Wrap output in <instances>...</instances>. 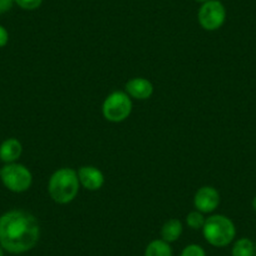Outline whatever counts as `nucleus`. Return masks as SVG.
<instances>
[{
    "label": "nucleus",
    "instance_id": "obj_1",
    "mask_svg": "<svg viewBox=\"0 0 256 256\" xmlns=\"http://www.w3.org/2000/svg\"><path fill=\"white\" fill-rule=\"evenodd\" d=\"M40 238V225L34 215L24 210H10L0 216V246L10 254H24L34 248Z\"/></svg>",
    "mask_w": 256,
    "mask_h": 256
},
{
    "label": "nucleus",
    "instance_id": "obj_2",
    "mask_svg": "<svg viewBox=\"0 0 256 256\" xmlns=\"http://www.w3.org/2000/svg\"><path fill=\"white\" fill-rule=\"evenodd\" d=\"M80 187L77 171L70 167H63L56 170L49 178L48 194L56 204L67 205L77 198Z\"/></svg>",
    "mask_w": 256,
    "mask_h": 256
},
{
    "label": "nucleus",
    "instance_id": "obj_3",
    "mask_svg": "<svg viewBox=\"0 0 256 256\" xmlns=\"http://www.w3.org/2000/svg\"><path fill=\"white\" fill-rule=\"evenodd\" d=\"M205 240L215 248H225L236 236L235 224L225 215H211L206 218L202 228Z\"/></svg>",
    "mask_w": 256,
    "mask_h": 256
},
{
    "label": "nucleus",
    "instance_id": "obj_4",
    "mask_svg": "<svg viewBox=\"0 0 256 256\" xmlns=\"http://www.w3.org/2000/svg\"><path fill=\"white\" fill-rule=\"evenodd\" d=\"M0 180L9 191L22 194L30 188L33 184V174L28 167L14 162L6 164L3 168H0Z\"/></svg>",
    "mask_w": 256,
    "mask_h": 256
},
{
    "label": "nucleus",
    "instance_id": "obj_5",
    "mask_svg": "<svg viewBox=\"0 0 256 256\" xmlns=\"http://www.w3.org/2000/svg\"><path fill=\"white\" fill-rule=\"evenodd\" d=\"M132 112V100L126 92L114 90L106 97L102 104L103 117L112 123L127 120Z\"/></svg>",
    "mask_w": 256,
    "mask_h": 256
},
{
    "label": "nucleus",
    "instance_id": "obj_6",
    "mask_svg": "<svg viewBox=\"0 0 256 256\" xmlns=\"http://www.w3.org/2000/svg\"><path fill=\"white\" fill-rule=\"evenodd\" d=\"M226 20V9L218 0H208L198 10V23L205 30L220 29Z\"/></svg>",
    "mask_w": 256,
    "mask_h": 256
},
{
    "label": "nucleus",
    "instance_id": "obj_7",
    "mask_svg": "<svg viewBox=\"0 0 256 256\" xmlns=\"http://www.w3.org/2000/svg\"><path fill=\"white\" fill-rule=\"evenodd\" d=\"M194 205L202 214H211L220 205V194L212 186H202L196 191Z\"/></svg>",
    "mask_w": 256,
    "mask_h": 256
},
{
    "label": "nucleus",
    "instance_id": "obj_8",
    "mask_svg": "<svg viewBox=\"0 0 256 256\" xmlns=\"http://www.w3.org/2000/svg\"><path fill=\"white\" fill-rule=\"evenodd\" d=\"M80 186L88 191H98L104 184V174L94 166H82L77 171Z\"/></svg>",
    "mask_w": 256,
    "mask_h": 256
},
{
    "label": "nucleus",
    "instance_id": "obj_9",
    "mask_svg": "<svg viewBox=\"0 0 256 256\" xmlns=\"http://www.w3.org/2000/svg\"><path fill=\"white\" fill-rule=\"evenodd\" d=\"M124 92L134 100H146L154 94V84L146 78H132L126 83Z\"/></svg>",
    "mask_w": 256,
    "mask_h": 256
},
{
    "label": "nucleus",
    "instance_id": "obj_10",
    "mask_svg": "<svg viewBox=\"0 0 256 256\" xmlns=\"http://www.w3.org/2000/svg\"><path fill=\"white\" fill-rule=\"evenodd\" d=\"M23 146L16 138H8L0 144V160L4 164H14L20 158Z\"/></svg>",
    "mask_w": 256,
    "mask_h": 256
},
{
    "label": "nucleus",
    "instance_id": "obj_11",
    "mask_svg": "<svg viewBox=\"0 0 256 256\" xmlns=\"http://www.w3.org/2000/svg\"><path fill=\"white\" fill-rule=\"evenodd\" d=\"M184 231V226L182 222L177 218H171V220L166 221L161 228V238L166 242L171 244L178 240Z\"/></svg>",
    "mask_w": 256,
    "mask_h": 256
},
{
    "label": "nucleus",
    "instance_id": "obj_12",
    "mask_svg": "<svg viewBox=\"0 0 256 256\" xmlns=\"http://www.w3.org/2000/svg\"><path fill=\"white\" fill-rule=\"evenodd\" d=\"M144 256H174V251L168 242L162 238H156L146 246Z\"/></svg>",
    "mask_w": 256,
    "mask_h": 256
},
{
    "label": "nucleus",
    "instance_id": "obj_13",
    "mask_svg": "<svg viewBox=\"0 0 256 256\" xmlns=\"http://www.w3.org/2000/svg\"><path fill=\"white\" fill-rule=\"evenodd\" d=\"M231 254H232V256H254V254H255V245L248 238H238L234 244Z\"/></svg>",
    "mask_w": 256,
    "mask_h": 256
},
{
    "label": "nucleus",
    "instance_id": "obj_14",
    "mask_svg": "<svg viewBox=\"0 0 256 256\" xmlns=\"http://www.w3.org/2000/svg\"><path fill=\"white\" fill-rule=\"evenodd\" d=\"M205 221L206 218L204 216L202 212L200 211L195 210V211H191L188 215L186 216V224L192 230H202L204 225H205Z\"/></svg>",
    "mask_w": 256,
    "mask_h": 256
},
{
    "label": "nucleus",
    "instance_id": "obj_15",
    "mask_svg": "<svg viewBox=\"0 0 256 256\" xmlns=\"http://www.w3.org/2000/svg\"><path fill=\"white\" fill-rule=\"evenodd\" d=\"M180 256H206V252L202 246L198 245V244H190V245L184 246Z\"/></svg>",
    "mask_w": 256,
    "mask_h": 256
},
{
    "label": "nucleus",
    "instance_id": "obj_16",
    "mask_svg": "<svg viewBox=\"0 0 256 256\" xmlns=\"http://www.w3.org/2000/svg\"><path fill=\"white\" fill-rule=\"evenodd\" d=\"M14 3L24 10H36L42 6L43 0H14Z\"/></svg>",
    "mask_w": 256,
    "mask_h": 256
},
{
    "label": "nucleus",
    "instance_id": "obj_17",
    "mask_svg": "<svg viewBox=\"0 0 256 256\" xmlns=\"http://www.w3.org/2000/svg\"><path fill=\"white\" fill-rule=\"evenodd\" d=\"M9 42V33L3 26H0V48H3L8 44Z\"/></svg>",
    "mask_w": 256,
    "mask_h": 256
},
{
    "label": "nucleus",
    "instance_id": "obj_18",
    "mask_svg": "<svg viewBox=\"0 0 256 256\" xmlns=\"http://www.w3.org/2000/svg\"><path fill=\"white\" fill-rule=\"evenodd\" d=\"M13 4L14 0H0V14H4L10 10Z\"/></svg>",
    "mask_w": 256,
    "mask_h": 256
},
{
    "label": "nucleus",
    "instance_id": "obj_19",
    "mask_svg": "<svg viewBox=\"0 0 256 256\" xmlns=\"http://www.w3.org/2000/svg\"><path fill=\"white\" fill-rule=\"evenodd\" d=\"M252 208H254V210L256 211V196L254 198V200H252Z\"/></svg>",
    "mask_w": 256,
    "mask_h": 256
},
{
    "label": "nucleus",
    "instance_id": "obj_20",
    "mask_svg": "<svg viewBox=\"0 0 256 256\" xmlns=\"http://www.w3.org/2000/svg\"><path fill=\"white\" fill-rule=\"evenodd\" d=\"M195 2H198V3L204 4V3H206V2H208V0H195Z\"/></svg>",
    "mask_w": 256,
    "mask_h": 256
},
{
    "label": "nucleus",
    "instance_id": "obj_21",
    "mask_svg": "<svg viewBox=\"0 0 256 256\" xmlns=\"http://www.w3.org/2000/svg\"><path fill=\"white\" fill-rule=\"evenodd\" d=\"M0 256H4V248L0 246Z\"/></svg>",
    "mask_w": 256,
    "mask_h": 256
},
{
    "label": "nucleus",
    "instance_id": "obj_22",
    "mask_svg": "<svg viewBox=\"0 0 256 256\" xmlns=\"http://www.w3.org/2000/svg\"><path fill=\"white\" fill-rule=\"evenodd\" d=\"M255 250H256V244H255Z\"/></svg>",
    "mask_w": 256,
    "mask_h": 256
}]
</instances>
